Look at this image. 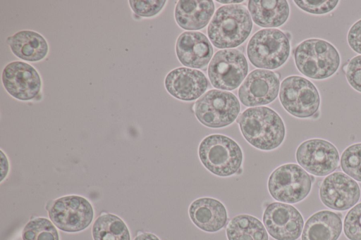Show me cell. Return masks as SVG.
<instances>
[{
  "mask_svg": "<svg viewBox=\"0 0 361 240\" xmlns=\"http://www.w3.org/2000/svg\"><path fill=\"white\" fill-rule=\"evenodd\" d=\"M238 123L245 140L259 150H274L284 140L286 128L283 121L269 107L246 109L240 115Z\"/></svg>",
  "mask_w": 361,
  "mask_h": 240,
  "instance_id": "6da1fadb",
  "label": "cell"
},
{
  "mask_svg": "<svg viewBox=\"0 0 361 240\" xmlns=\"http://www.w3.org/2000/svg\"><path fill=\"white\" fill-rule=\"evenodd\" d=\"M252 22L246 8L239 4L219 7L207 28L212 44L219 49L236 47L250 35Z\"/></svg>",
  "mask_w": 361,
  "mask_h": 240,
  "instance_id": "7a4b0ae2",
  "label": "cell"
},
{
  "mask_svg": "<svg viewBox=\"0 0 361 240\" xmlns=\"http://www.w3.org/2000/svg\"><path fill=\"white\" fill-rule=\"evenodd\" d=\"M298 70L313 80H324L334 75L341 64L340 54L330 42L321 39H308L294 51Z\"/></svg>",
  "mask_w": 361,
  "mask_h": 240,
  "instance_id": "3957f363",
  "label": "cell"
},
{
  "mask_svg": "<svg viewBox=\"0 0 361 240\" xmlns=\"http://www.w3.org/2000/svg\"><path fill=\"white\" fill-rule=\"evenodd\" d=\"M198 155L201 163L209 172L224 177L235 174L243 159L240 146L231 138L218 134L202 139Z\"/></svg>",
  "mask_w": 361,
  "mask_h": 240,
  "instance_id": "277c9868",
  "label": "cell"
},
{
  "mask_svg": "<svg viewBox=\"0 0 361 240\" xmlns=\"http://www.w3.org/2000/svg\"><path fill=\"white\" fill-rule=\"evenodd\" d=\"M290 51L288 37L277 29H264L253 34L247 46L250 63L262 69H276L288 60Z\"/></svg>",
  "mask_w": 361,
  "mask_h": 240,
  "instance_id": "5b68a950",
  "label": "cell"
},
{
  "mask_svg": "<svg viewBox=\"0 0 361 240\" xmlns=\"http://www.w3.org/2000/svg\"><path fill=\"white\" fill-rule=\"evenodd\" d=\"M312 177L300 165H282L276 168L268 179V190L273 198L285 203L302 201L312 189Z\"/></svg>",
  "mask_w": 361,
  "mask_h": 240,
  "instance_id": "8992f818",
  "label": "cell"
},
{
  "mask_svg": "<svg viewBox=\"0 0 361 240\" xmlns=\"http://www.w3.org/2000/svg\"><path fill=\"white\" fill-rule=\"evenodd\" d=\"M240 110V103L233 94L218 89L207 91L194 106L198 121L210 128L231 125L237 118Z\"/></svg>",
  "mask_w": 361,
  "mask_h": 240,
  "instance_id": "52a82bcc",
  "label": "cell"
},
{
  "mask_svg": "<svg viewBox=\"0 0 361 240\" xmlns=\"http://www.w3.org/2000/svg\"><path fill=\"white\" fill-rule=\"evenodd\" d=\"M279 99L288 113L299 118L312 117L320 106V96L315 85L298 75L287 77L282 81Z\"/></svg>",
  "mask_w": 361,
  "mask_h": 240,
  "instance_id": "ba28073f",
  "label": "cell"
},
{
  "mask_svg": "<svg viewBox=\"0 0 361 240\" xmlns=\"http://www.w3.org/2000/svg\"><path fill=\"white\" fill-rule=\"evenodd\" d=\"M53 224L65 232H78L87 229L93 220L91 203L78 195H68L54 200L48 208Z\"/></svg>",
  "mask_w": 361,
  "mask_h": 240,
  "instance_id": "9c48e42d",
  "label": "cell"
},
{
  "mask_svg": "<svg viewBox=\"0 0 361 240\" xmlns=\"http://www.w3.org/2000/svg\"><path fill=\"white\" fill-rule=\"evenodd\" d=\"M247 71V62L242 52L223 49L213 56L208 67V76L215 88L229 91L241 84Z\"/></svg>",
  "mask_w": 361,
  "mask_h": 240,
  "instance_id": "30bf717a",
  "label": "cell"
},
{
  "mask_svg": "<svg viewBox=\"0 0 361 240\" xmlns=\"http://www.w3.org/2000/svg\"><path fill=\"white\" fill-rule=\"evenodd\" d=\"M297 162L304 170L316 176H325L338 166L339 153L331 142L322 139L303 141L296 150Z\"/></svg>",
  "mask_w": 361,
  "mask_h": 240,
  "instance_id": "8fae6325",
  "label": "cell"
},
{
  "mask_svg": "<svg viewBox=\"0 0 361 240\" xmlns=\"http://www.w3.org/2000/svg\"><path fill=\"white\" fill-rule=\"evenodd\" d=\"M263 223L269 234L276 240H297L304 227L300 213L294 206L280 202L266 206Z\"/></svg>",
  "mask_w": 361,
  "mask_h": 240,
  "instance_id": "7c38bea8",
  "label": "cell"
},
{
  "mask_svg": "<svg viewBox=\"0 0 361 240\" xmlns=\"http://www.w3.org/2000/svg\"><path fill=\"white\" fill-rule=\"evenodd\" d=\"M1 79L8 93L20 101L34 99L42 88L41 77L37 70L23 61L7 64L2 71Z\"/></svg>",
  "mask_w": 361,
  "mask_h": 240,
  "instance_id": "4fadbf2b",
  "label": "cell"
},
{
  "mask_svg": "<svg viewBox=\"0 0 361 240\" xmlns=\"http://www.w3.org/2000/svg\"><path fill=\"white\" fill-rule=\"evenodd\" d=\"M278 75L272 71L257 69L245 78L238 89V97L245 106L268 104L276 99L279 91Z\"/></svg>",
  "mask_w": 361,
  "mask_h": 240,
  "instance_id": "5bb4252c",
  "label": "cell"
},
{
  "mask_svg": "<svg viewBox=\"0 0 361 240\" xmlns=\"http://www.w3.org/2000/svg\"><path fill=\"white\" fill-rule=\"evenodd\" d=\"M319 197L328 208L345 210L357 203L360 189L358 184L350 177L336 172L323 180L319 187Z\"/></svg>",
  "mask_w": 361,
  "mask_h": 240,
  "instance_id": "9a60e30c",
  "label": "cell"
},
{
  "mask_svg": "<svg viewBox=\"0 0 361 240\" xmlns=\"http://www.w3.org/2000/svg\"><path fill=\"white\" fill-rule=\"evenodd\" d=\"M164 85L167 91L173 97L191 101L205 92L208 81L204 74L200 70L178 68L168 73Z\"/></svg>",
  "mask_w": 361,
  "mask_h": 240,
  "instance_id": "2e32d148",
  "label": "cell"
},
{
  "mask_svg": "<svg viewBox=\"0 0 361 240\" xmlns=\"http://www.w3.org/2000/svg\"><path fill=\"white\" fill-rule=\"evenodd\" d=\"M176 52L183 65L204 68L212 58L213 49L208 38L202 32H185L177 39Z\"/></svg>",
  "mask_w": 361,
  "mask_h": 240,
  "instance_id": "e0dca14e",
  "label": "cell"
},
{
  "mask_svg": "<svg viewBox=\"0 0 361 240\" xmlns=\"http://www.w3.org/2000/svg\"><path fill=\"white\" fill-rule=\"evenodd\" d=\"M188 213L193 224L207 232L221 230L228 220L224 205L219 200L210 197L199 198L192 201Z\"/></svg>",
  "mask_w": 361,
  "mask_h": 240,
  "instance_id": "ac0fdd59",
  "label": "cell"
},
{
  "mask_svg": "<svg viewBox=\"0 0 361 240\" xmlns=\"http://www.w3.org/2000/svg\"><path fill=\"white\" fill-rule=\"evenodd\" d=\"M340 214L321 210L310 216L302 229L301 240H337L342 232Z\"/></svg>",
  "mask_w": 361,
  "mask_h": 240,
  "instance_id": "d6986e66",
  "label": "cell"
},
{
  "mask_svg": "<svg viewBox=\"0 0 361 240\" xmlns=\"http://www.w3.org/2000/svg\"><path fill=\"white\" fill-rule=\"evenodd\" d=\"M214 12L212 1H179L175 8L177 24L187 30L204 28Z\"/></svg>",
  "mask_w": 361,
  "mask_h": 240,
  "instance_id": "ffe728a7",
  "label": "cell"
},
{
  "mask_svg": "<svg viewBox=\"0 0 361 240\" xmlns=\"http://www.w3.org/2000/svg\"><path fill=\"white\" fill-rule=\"evenodd\" d=\"M13 53L18 58L30 62L44 58L49 46L44 37L37 32L21 30L7 39Z\"/></svg>",
  "mask_w": 361,
  "mask_h": 240,
  "instance_id": "44dd1931",
  "label": "cell"
},
{
  "mask_svg": "<svg viewBox=\"0 0 361 240\" xmlns=\"http://www.w3.org/2000/svg\"><path fill=\"white\" fill-rule=\"evenodd\" d=\"M248 10L252 20L262 27H277L283 25L290 14L286 1H249Z\"/></svg>",
  "mask_w": 361,
  "mask_h": 240,
  "instance_id": "7402d4cb",
  "label": "cell"
},
{
  "mask_svg": "<svg viewBox=\"0 0 361 240\" xmlns=\"http://www.w3.org/2000/svg\"><path fill=\"white\" fill-rule=\"evenodd\" d=\"M226 233L228 240H269L267 231L262 222L247 214L233 217Z\"/></svg>",
  "mask_w": 361,
  "mask_h": 240,
  "instance_id": "603a6c76",
  "label": "cell"
},
{
  "mask_svg": "<svg viewBox=\"0 0 361 240\" xmlns=\"http://www.w3.org/2000/svg\"><path fill=\"white\" fill-rule=\"evenodd\" d=\"M92 234L94 240H130L126 223L118 216L105 213L94 221Z\"/></svg>",
  "mask_w": 361,
  "mask_h": 240,
  "instance_id": "cb8c5ba5",
  "label": "cell"
},
{
  "mask_svg": "<svg viewBox=\"0 0 361 240\" xmlns=\"http://www.w3.org/2000/svg\"><path fill=\"white\" fill-rule=\"evenodd\" d=\"M23 240H59L56 226L45 217L30 220L22 232Z\"/></svg>",
  "mask_w": 361,
  "mask_h": 240,
  "instance_id": "d4e9b609",
  "label": "cell"
},
{
  "mask_svg": "<svg viewBox=\"0 0 361 240\" xmlns=\"http://www.w3.org/2000/svg\"><path fill=\"white\" fill-rule=\"evenodd\" d=\"M342 170L353 179L361 182V143L346 148L341 158Z\"/></svg>",
  "mask_w": 361,
  "mask_h": 240,
  "instance_id": "484cf974",
  "label": "cell"
},
{
  "mask_svg": "<svg viewBox=\"0 0 361 240\" xmlns=\"http://www.w3.org/2000/svg\"><path fill=\"white\" fill-rule=\"evenodd\" d=\"M343 229L349 240H361V203L352 208L346 214Z\"/></svg>",
  "mask_w": 361,
  "mask_h": 240,
  "instance_id": "4316f807",
  "label": "cell"
},
{
  "mask_svg": "<svg viewBox=\"0 0 361 240\" xmlns=\"http://www.w3.org/2000/svg\"><path fill=\"white\" fill-rule=\"evenodd\" d=\"M301 10L312 14L322 15L332 11L338 4V1H294Z\"/></svg>",
  "mask_w": 361,
  "mask_h": 240,
  "instance_id": "83f0119b",
  "label": "cell"
},
{
  "mask_svg": "<svg viewBox=\"0 0 361 240\" xmlns=\"http://www.w3.org/2000/svg\"><path fill=\"white\" fill-rule=\"evenodd\" d=\"M166 1H129L133 11L141 17H152L158 14L166 4Z\"/></svg>",
  "mask_w": 361,
  "mask_h": 240,
  "instance_id": "f1b7e54d",
  "label": "cell"
},
{
  "mask_svg": "<svg viewBox=\"0 0 361 240\" xmlns=\"http://www.w3.org/2000/svg\"><path fill=\"white\" fill-rule=\"evenodd\" d=\"M343 69L349 84L361 93V55L351 58Z\"/></svg>",
  "mask_w": 361,
  "mask_h": 240,
  "instance_id": "f546056e",
  "label": "cell"
},
{
  "mask_svg": "<svg viewBox=\"0 0 361 240\" xmlns=\"http://www.w3.org/2000/svg\"><path fill=\"white\" fill-rule=\"evenodd\" d=\"M347 40L350 48L361 54V19L351 26L348 32Z\"/></svg>",
  "mask_w": 361,
  "mask_h": 240,
  "instance_id": "4dcf8cb0",
  "label": "cell"
},
{
  "mask_svg": "<svg viewBox=\"0 0 361 240\" xmlns=\"http://www.w3.org/2000/svg\"><path fill=\"white\" fill-rule=\"evenodd\" d=\"M1 182L4 180V179L6 177L7 174H8V168H9V165H8V159L6 158V156H4V153L2 151H1Z\"/></svg>",
  "mask_w": 361,
  "mask_h": 240,
  "instance_id": "1f68e13d",
  "label": "cell"
},
{
  "mask_svg": "<svg viewBox=\"0 0 361 240\" xmlns=\"http://www.w3.org/2000/svg\"><path fill=\"white\" fill-rule=\"evenodd\" d=\"M134 240H160L155 234L149 232H144L137 235Z\"/></svg>",
  "mask_w": 361,
  "mask_h": 240,
  "instance_id": "d6a6232c",
  "label": "cell"
},
{
  "mask_svg": "<svg viewBox=\"0 0 361 240\" xmlns=\"http://www.w3.org/2000/svg\"><path fill=\"white\" fill-rule=\"evenodd\" d=\"M220 3H223V4H229V3H240L242 2L243 1H217Z\"/></svg>",
  "mask_w": 361,
  "mask_h": 240,
  "instance_id": "836d02e7",
  "label": "cell"
}]
</instances>
